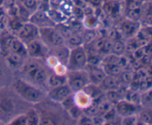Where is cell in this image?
Segmentation results:
<instances>
[{
	"label": "cell",
	"mask_w": 152,
	"mask_h": 125,
	"mask_svg": "<svg viewBox=\"0 0 152 125\" xmlns=\"http://www.w3.org/2000/svg\"><path fill=\"white\" fill-rule=\"evenodd\" d=\"M77 95L74 99V104L79 108H86L91 103V99L83 90L76 92Z\"/></svg>",
	"instance_id": "cell-15"
},
{
	"label": "cell",
	"mask_w": 152,
	"mask_h": 125,
	"mask_svg": "<svg viewBox=\"0 0 152 125\" xmlns=\"http://www.w3.org/2000/svg\"><path fill=\"white\" fill-rule=\"evenodd\" d=\"M124 99L127 100L128 102L138 105L140 103V95L138 94L134 90H131V91L126 92Z\"/></svg>",
	"instance_id": "cell-18"
},
{
	"label": "cell",
	"mask_w": 152,
	"mask_h": 125,
	"mask_svg": "<svg viewBox=\"0 0 152 125\" xmlns=\"http://www.w3.org/2000/svg\"><path fill=\"white\" fill-rule=\"evenodd\" d=\"M15 91L20 97L31 103H38L43 99V93L32 83L24 79H16L13 83Z\"/></svg>",
	"instance_id": "cell-1"
},
{
	"label": "cell",
	"mask_w": 152,
	"mask_h": 125,
	"mask_svg": "<svg viewBox=\"0 0 152 125\" xmlns=\"http://www.w3.org/2000/svg\"><path fill=\"white\" fill-rule=\"evenodd\" d=\"M122 76H123L121 77V78L123 81H132V75L129 73H123Z\"/></svg>",
	"instance_id": "cell-26"
},
{
	"label": "cell",
	"mask_w": 152,
	"mask_h": 125,
	"mask_svg": "<svg viewBox=\"0 0 152 125\" xmlns=\"http://www.w3.org/2000/svg\"><path fill=\"white\" fill-rule=\"evenodd\" d=\"M71 50L63 45L52 48L51 56H54L60 63L64 65H68Z\"/></svg>",
	"instance_id": "cell-12"
},
{
	"label": "cell",
	"mask_w": 152,
	"mask_h": 125,
	"mask_svg": "<svg viewBox=\"0 0 152 125\" xmlns=\"http://www.w3.org/2000/svg\"><path fill=\"white\" fill-rule=\"evenodd\" d=\"M120 80L117 78V76L111 75H106L101 84H99V87L106 91L108 90H116L120 87Z\"/></svg>",
	"instance_id": "cell-13"
},
{
	"label": "cell",
	"mask_w": 152,
	"mask_h": 125,
	"mask_svg": "<svg viewBox=\"0 0 152 125\" xmlns=\"http://www.w3.org/2000/svg\"><path fill=\"white\" fill-rule=\"evenodd\" d=\"M19 39L28 44L39 38V28L32 23L22 25L19 30Z\"/></svg>",
	"instance_id": "cell-7"
},
{
	"label": "cell",
	"mask_w": 152,
	"mask_h": 125,
	"mask_svg": "<svg viewBox=\"0 0 152 125\" xmlns=\"http://www.w3.org/2000/svg\"><path fill=\"white\" fill-rule=\"evenodd\" d=\"M91 84L99 85L106 76L105 70L97 65H89L87 70Z\"/></svg>",
	"instance_id": "cell-10"
},
{
	"label": "cell",
	"mask_w": 152,
	"mask_h": 125,
	"mask_svg": "<svg viewBox=\"0 0 152 125\" xmlns=\"http://www.w3.org/2000/svg\"><path fill=\"white\" fill-rule=\"evenodd\" d=\"M140 25L136 22L133 21H125L121 25V31L125 36L132 37L137 33Z\"/></svg>",
	"instance_id": "cell-14"
},
{
	"label": "cell",
	"mask_w": 152,
	"mask_h": 125,
	"mask_svg": "<svg viewBox=\"0 0 152 125\" xmlns=\"http://www.w3.org/2000/svg\"><path fill=\"white\" fill-rule=\"evenodd\" d=\"M126 49V46L122 41H117L114 44H112L111 53H112V54L116 55V56H120L123 54Z\"/></svg>",
	"instance_id": "cell-19"
},
{
	"label": "cell",
	"mask_w": 152,
	"mask_h": 125,
	"mask_svg": "<svg viewBox=\"0 0 152 125\" xmlns=\"http://www.w3.org/2000/svg\"><path fill=\"white\" fill-rule=\"evenodd\" d=\"M31 22L37 27H39V28L52 26L49 19L43 13H35L31 18Z\"/></svg>",
	"instance_id": "cell-17"
},
{
	"label": "cell",
	"mask_w": 152,
	"mask_h": 125,
	"mask_svg": "<svg viewBox=\"0 0 152 125\" xmlns=\"http://www.w3.org/2000/svg\"><path fill=\"white\" fill-rule=\"evenodd\" d=\"M71 93L72 90L68 84H66L65 85L51 88L48 93V97L53 102L56 103H62L64 101L71 96Z\"/></svg>",
	"instance_id": "cell-8"
},
{
	"label": "cell",
	"mask_w": 152,
	"mask_h": 125,
	"mask_svg": "<svg viewBox=\"0 0 152 125\" xmlns=\"http://www.w3.org/2000/svg\"><path fill=\"white\" fill-rule=\"evenodd\" d=\"M90 83L88 73L84 69L70 70L67 75V84L72 92L83 90Z\"/></svg>",
	"instance_id": "cell-3"
},
{
	"label": "cell",
	"mask_w": 152,
	"mask_h": 125,
	"mask_svg": "<svg viewBox=\"0 0 152 125\" xmlns=\"http://www.w3.org/2000/svg\"><path fill=\"white\" fill-rule=\"evenodd\" d=\"M27 51L28 55L34 59H42L47 56L48 52V47L42 41L35 39L27 44Z\"/></svg>",
	"instance_id": "cell-6"
},
{
	"label": "cell",
	"mask_w": 152,
	"mask_h": 125,
	"mask_svg": "<svg viewBox=\"0 0 152 125\" xmlns=\"http://www.w3.org/2000/svg\"><path fill=\"white\" fill-rule=\"evenodd\" d=\"M27 117L28 124H38L40 121L39 116L37 111L34 110H31L28 113L25 114Z\"/></svg>",
	"instance_id": "cell-20"
},
{
	"label": "cell",
	"mask_w": 152,
	"mask_h": 125,
	"mask_svg": "<svg viewBox=\"0 0 152 125\" xmlns=\"http://www.w3.org/2000/svg\"><path fill=\"white\" fill-rule=\"evenodd\" d=\"M137 110V105L128 102L126 99L120 100L117 103V112L123 117L134 115Z\"/></svg>",
	"instance_id": "cell-11"
},
{
	"label": "cell",
	"mask_w": 152,
	"mask_h": 125,
	"mask_svg": "<svg viewBox=\"0 0 152 125\" xmlns=\"http://www.w3.org/2000/svg\"><path fill=\"white\" fill-rule=\"evenodd\" d=\"M22 73L28 81L33 84L42 85L47 81V73L44 68L35 61H29L22 67Z\"/></svg>",
	"instance_id": "cell-2"
},
{
	"label": "cell",
	"mask_w": 152,
	"mask_h": 125,
	"mask_svg": "<svg viewBox=\"0 0 152 125\" xmlns=\"http://www.w3.org/2000/svg\"><path fill=\"white\" fill-rule=\"evenodd\" d=\"M140 119L145 123L151 124V111H142L140 113Z\"/></svg>",
	"instance_id": "cell-24"
},
{
	"label": "cell",
	"mask_w": 152,
	"mask_h": 125,
	"mask_svg": "<svg viewBox=\"0 0 152 125\" xmlns=\"http://www.w3.org/2000/svg\"><path fill=\"white\" fill-rule=\"evenodd\" d=\"M46 83H48L50 88L65 85L67 84V76L55 73L48 77Z\"/></svg>",
	"instance_id": "cell-16"
},
{
	"label": "cell",
	"mask_w": 152,
	"mask_h": 125,
	"mask_svg": "<svg viewBox=\"0 0 152 125\" xmlns=\"http://www.w3.org/2000/svg\"><path fill=\"white\" fill-rule=\"evenodd\" d=\"M88 58L86 49L82 46H77L70 52L68 66L70 70L84 69L88 65Z\"/></svg>",
	"instance_id": "cell-5"
},
{
	"label": "cell",
	"mask_w": 152,
	"mask_h": 125,
	"mask_svg": "<svg viewBox=\"0 0 152 125\" xmlns=\"http://www.w3.org/2000/svg\"><path fill=\"white\" fill-rule=\"evenodd\" d=\"M39 37L48 47H56L64 44V37L52 26L39 28Z\"/></svg>",
	"instance_id": "cell-4"
},
{
	"label": "cell",
	"mask_w": 152,
	"mask_h": 125,
	"mask_svg": "<svg viewBox=\"0 0 152 125\" xmlns=\"http://www.w3.org/2000/svg\"><path fill=\"white\" fill-rule=\"evenodd\" d=\"M7 48L9 52L14 54L18 55L22 58H25L28 56L27 47L25 45V43L17 38H10L7 40Z\"/></svg>",
	"instance_id": "cell-9"
},
{
	"label": "cell",
	"mask_w": 152,
	"mask_h": 125,
	"mask_svg": "<svg viewBox=\"0 0 152 125\" xmlns=\"http://www.w3.org/2000/svg\"><path fill=\"white\" fill-rule=\"evenodd\" d=\"M24 58L21 57V56H18V55L14 54V53H12L9 52V55L7 56V60L9 61L10 65H12L13 66H18V65H20L21 63L22 62Z\"/></svg>",
	"instance_id": "cell-22"
},
{
	"label": "cell",
	"mask_w": 152,
	"mask_h": 125,
	"mask_svg": "<svg viewBox=\"0 0 152 125\" xmlns=\"http://www.w3.org/2000/svg\"><path fill=\"white\" fill-rule=\"evenodd\" d=\"M0 107H13V101L5 93L0 90Z\"/></svg>",
	"instance_id": "cell-21"
},
{
	"label": "cell",
	"mask_w": 152,
	"mask_h": 125,
	"mask_svg": "<svg viewBox=\"0 0 152 125\" xmlns=\"http://www.w3.org/2000/svg\"><path fill=\"white\" fill-rule=\"evenodd\" d=\"M151 103V90L149 91H147L146 93L144 94L140 95V103L145 104L148 105V103Z\"/></svg>",
	"instance_id": "cell-25"
},
{
	"label": "cell",
	"mask_w": 152,
	"mask_h": 125,
	"mask_svg": "<svg viewBox=\"0 0 152 125\" xmlns=\"http://www.w3.org/2000/svg\"><path fill=\"white\" fill-rule=\"evenodd\" d=\"M10 124H17V125H25L28 124V121H27V117L25 114L20 115L19 116L16 117L10 121Z\"/></svg>",
	"instance_id": "cell-23"
}]
</instances>
